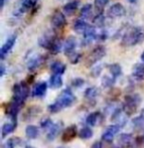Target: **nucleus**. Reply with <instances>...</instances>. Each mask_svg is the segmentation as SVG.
<instances>
[{
    "label": "nucleus",
    "instance_id": "36",
    "mask_svg": "<svg viewBox=\"0 0 144 148\" xmlns=\"http://www.w3.org/2000/svg\"><path fill=\"white\" fill-rule=\"evenodd\" d=\"M110 0H95L94 1V6L97 8L98 10L103 9L108 3H109Z\"/></svg>",
    "mask_w": 144,
    "mask_h": 148
},
{
    "label": "nucleus",
    "instance_id": "28",
    "mask_svg": "<svg viewBox=\"0 0 144 148\" xmlns=\"http://www.w3.org/2000/svg\"><path fill=\"white\" fill-rule=\"evenodd\" d=\"M108 68H109L111 77H113L115 80L122 75V68H121V66L119 64H112Z\"/></svg>",
    "mask_w": 144,
    "mask_h": 148
},
{
    "label": "nucleus",
    "instance_id": "9",
    "mask_svg": "<svg viewBox=\"0 0 144 148\" xmlns=\"http://www.w3.org/2000/svg\"><path fill=\"white\" fill-rule=\"evenodd\" d=\"M67 24V18L64 14L60 11H56L51 17V25L56 29H62L66 26Z\"/></svg>",
    "mask_w": 144,
    "mask_h": 148
},
{
    "label": "nucleus",
    "instance_id": "4",
    "mask_svg": "<svg viewBox=\"0 0 144 148\" xmlns=\"http://www.w3.org/2000/svg\"><path fill=\"white\" fill-rule=\"evenodd\" d=\"M12 92H13L12 100L23 106L24 102H25V100L28 97V93H29L28 85L25 82L17 83V84H15L13 86Z\"/></svg>",
    "mask_w": 144,
    "mask_h": 148
},
{
    "label": "nucleus",
    "instance_id": "2",
    "mask_svg": "<svg viewBox=\"0 0 144 148\" xmlns=\"http://www.w3.org/2000/svg\"><path fill=\"white\" fill-rule=\"evenodd\" d=\"M144 40V28L142 27H132L128 29L123 35L122 45L125 47H134Z\"/></svg>",
    "mask_w": 144,
    "mask_h": 148
},
{
    "label": "nucleus",
    "instance_id": "21",
    "mask_svg": "<svg viewBox=\"0 0 144 148\" xmlns=\"http://www.w3.org/2000/svg\"><path fill=\"white\" fill-rule=\"evenodd\" d=\"M99 89L97 87H90V88L86 89L84 96L88 101H96L97 97L99 96Z\"/></svg>",
    "mask_w": 144,
    "mask_h": 148
},
{
    "label": "nucleus",
    "instance_id": "24",
    "mask_svg": "<svg viewBox=\"0 0 144 148\" xmlns=\"http://www.w3.org/2000/svg\"><path fill=\"white\" fill-rule=\"evenodd\" d=\"M16 126H17V123H14V122L5 123L4 125H2V128H1L2 137H6L8 134L13 132V131L15 130Z\"/></svg>",
    "mask_w": 144,
    "mask_h": 148
},
{
    "label": "nucleus",
    "instance_id": "29",
    "mask_svg": "<svg viewBox=\"0 0 144 148\" xmlns=\"http://www.w3.org/2000/svg\"><path fill=\"white\" fill-rule=\"evenodd\" d=\"M78 136L83 140H88V139L92 138V136H93V131L89 127H84V128H82L79 131Z\"/></svg>",
    "mask_w": 144,
    "mask_h": 148
},
{
    "label": "nucleus",
    "instance_id": "33",
    "mask_svg": "<svg viewBox=\"0 0 144 148\" xmlns=\"http://www.w3.org/2000/svg\"><path fill=\"white\" fill-rule=\"evenodd\" d=\"M33 5H34V2L32 0H23L21 6L19 8V12L20 13H24V12L28 11V9H30Z\"/></svg>",
    "mask_w": 144,
    "mask_h": 148
},
{
    "label": "nucleus",
    "instance_id": "42",
    "mask_svg": "<svg viewBox=\"0 0 144 148\" xmlns=\"http://www.w3.org/2000/svg\"><path fill=\"white\" fill-rule=\"evenodd\" d=\"M91 148H103V144H102L101 141H96L91 146Z\"/></svg>",
    "mask_w": 144,
    "mask_h": 148
},
{
    "label": "nucleus",
    "instance_id": "31",
    "mask_svg": "<svg viewBox=\"0 0 144 148\" xmlns=\"http://www.w3.org/2000/svg\"><path fill=\"white\" fill-rule=\"evenodd\" d=\"M132 124L137 129H144V112L132 120Z\"/></svg>",
    "mask_w": 144,
    "mask_h": 148
},
{
    "label": "nucleus",
    "instance_id": "25",
    "mask_svg": "<svg viewBox=\"0 0 144 148\" xmlns=\"http://www.w3.org/2000/svg\"><path fill=\"white\" fill-rule=\"evenodd\" d=\"M39 134L38 128L34 125H27L25 127V136L28 139H35Z\"/></svg>",
    "mask_w": 144,
    "mask_h": 148
},
{
    "label": "nucleus",
    "instance_id": "12",
    "mask_svg": "<svg viewBox=\"0 0 144 148\" xmlns=\"http://www.w3.org/2000/svg\"><path fill=\"white\" fill-rule=\"evenodd\" d=\"M43 60H45V57L41 55H36V56H34V57H32L27 62V70L29 72L35 71L36 69H38L39 66L43 64Z\"/></svg>",
    "mask_w": 144,
    "mask_h": 148
},
{
    "label": "nucleus",
    "instance_id": "11",
    "mask_svg": "<svg viewBox=\"0 0 144 148\" xmlns=\"http://www.w3.org/2000/svg\"><path fill=\"white\" fill-rule=\"evenodd\" d=\"M56 40H57V38H56L55 36L47 33V34H45L43 36H41L40 38L38 39V45H40L41 47H43V49L51 51L53 43L56 42Z\"/></svg>",
    "mask_w": 144,
    "mask_h": 148
},
{
    "label": "nucleus",
    "instance_id": "30",
    "mask_svg": "<svg viewBox=\"0 0 144 148\" xmlns=\"http://www.w3.org/2000/svg\"><path fill=\"white\" fill-rule=\"evenodd\" d=\"M21 143V140L18 137H12V138H9L8 140H6L5 143L2 144L1 148H15L16 145L20 144Z\"/></svg>",
    "mask_w": 144,
    "mask_h": 148
},
{
    "label": "nucleus",
    "instance_id": "23",
    "mask_svg": "<svg viewBox=\"0 0 144 148\" xmlns=\"http://www.w3.org/2000/svg\"><path fill=\"white\" fill-rule=\"evenodd\" d=\"M79 6V0H73V1L67 3L64 6V12L68 15H73L77 11Z\"/></svg>",
    "mask_w": 144,
    "mask_h": 148
},
{
    "label": "nucleus",
    "instance_id": "10",
    "mask_svg": "<svg viewBox=\"0 0 144 148\" xmlns=\"http://www.w3.org/2000/svg\"><path fill=\"white\" fill-rule=\"evenodd\" d=\"M78 129H77L76 125H71L68 128H66L62 131V141L64 142H70L73 139H75L78 135Z\"/></svg>",
    "mask_w": 144,
    "mask_h": 148
},
{
    "label": "nucleus",
    "instance_id": "39",
    "mask_svg": "<svg viewBox=\"0 0 144 148\" xmlns=\"http://www.w3.org/2000/svg\"><path fill=\"white\" fill-rule=\"evenodd\" d=\"M84 83H85V81L83 80L82 78H76L72 81V85L74 87H76V88H80V87H82L83 85H84Z\"/></svg>",
    "mask_w": 144,
    "mask_h": 148
},
{
    "label": "nucleus",
    "instance_id": "40",
    "mask_svg": "<svg viewBox=\"0 0 144 148\" xmlns=\"http://www.w3.org/2000/svg\"><path fill=\"white\" fill-rule=\"evenodd\" d=\"M94 22L99 26L103 25L104 24V16L102 15V14H98V15H96V17L94 18Z\"/></svg>",
    "mask_w": 144,
    "mask_h": 148
},
{
    "label": "nucleus",
    "instance_id": "48",
    "mask_svg": "<svg viewBox=\"0 0 144 148\" xmlns=\"http://www.w3.org/2000/svg\"><path fill=\"white\" fill-rule=\"evenodd\" d=\"M32 1H33V2H34V3H35V2H36V1H37V0H32Z\"/></svg>",
    "mask_w": 144,
    "mask_h": 148
},
{
    "label": "nucleus",
    "instance_id": "41",
    "mask_svg": "<svg viewBox=\"0 0 144 148\" xmlns=\"http://www.w3.org/2000/svg\"><path fill=\"white\" fill-rule=\"evenodd\" d=\"M102 69H103V66H94L93 71H92V76L98 77L100 74H101Z\"/></svg>",
    "mask_w": 144,
    "mask_h": 148
},
{
    "label": "nucleus",
    "instance_id": "44",
    "mask_svg": "<svg viewBox=\"0 0 144 148\" xmlns=\"http://www.w3.org/2000/svg\"><path fill=\"white\" fill-rule=\"evenodd\" d=\"M4 2H5V0H0V8H3V6H4Z\"/></svg>",
    "mask_w": 144,
    "mask_h": 148
},
{
    "label": "nucleus",
    "instance_id": "3",
    "mask_svg": "<svg viewBox=\"0 0 144 148\" xmlns=\"http://www.w3.org/2000/svg\"><path fill=\"white\" fill-rule=\"evenodd\" d=\"M141 102V97L138 94H130L125 96L124 104H123V112L126 116H131L137 111L139 104Z\"/></svg>",
    "mask_w": 144,
    "mask_h": 148
},
{
    "label": "nucleus",
    "instance_id": "37",
    "mask_svg": "<svg viewBox=\"0 0 144 148\" xmlns=\"http://www.w3.org/2000/svg\"><path fill=\"white\" fill-rule=\"evenodd\" d=\"M53 125V123L51 118H45L43 120H41V122H40V126L43 129H49Z\"/></svg>",
    "mask_w": 144,
    "mask_h": 148
},
{
    "label": "nucleus",
    "instance_id": "17",
    "mask_svg": "<svg viewBox=\"0 0 144 148\" xmlns=\"http://www.w3.org/2000/svg\"><path fill=\"white\" fill-rule=\"evenodd\" d=\"M62 128V122H58L55 123L51 128L49 129L47 131V138L49 139V141H53L56 139V137L60 134V130Z\"/></svg>",
    "mask_w": 144,
    "mask_h": 148
},
{
    "label": "nucleus",
    "instance_id": "5",
    "mask_svg": "<svg viewBox=\"0 0 144 148\" xmlns=\"http://www.w3.org/2000/svg\"><path fill=\"white\" fill-rule=\"evenodd\" d=\"M105 56H106V49L103 45H98L88 56L87 64L88 66H93V64H97L99 60H101Z\"/></svg>",
    "mask_w": 144,
    "mask_h": 148
},
{
    "label": "nucleus",
    "instance_id": "26",
    "mask_svg": "<svg viewBox=\"0 0 144 148\" xmlns=\"http://www.w3.org/2000/svg\"><path fill=\"white\" fill-rule=\"evenodd\" d=\"M100 117H101V113H100V112H94V113H91L87 116L86 123L89 125V126H96Z\"/></svg>",
    "mask_w": 144,
    "mask_h": 148
},
{
    "label": "nucleus",
    "instance_id": "47",
    "mask_svg": "<svg viewBox=\"0 0 144 148\" xmlns=\"http://www.w3.org/2000/svg\"><path fill=\"white\" fill-rule=\"evenodd\" d=\"M25 148H34V147L30 146V145H27V146H25Z\"/></svg>",
    "mask_w": 144,
    "mask_h": 148
},
{
    "label": "nucleus",
    "instance_id": "15",
    "mask_svg": "<svg viewBox=\"0 0 144 148\" xmlns=\"http://www.w3.org/2000/svg\"><path fill=\"white\" fill-rule=\"evenodd\" d=\"M98 37L97 34V30H96L95 27L93 26H90L88 29L84 32V38H83L82 45H90L94 39H96Z\"/></svg>",
    "mask_w": 144,
    "mask_h": 148
},
{
    "label": "nucleus",
    "instance_id": "14",
    "mask_svg": "<svg viewBox=\"0 0 144 148\" xmlns=\"http://www.w3.org/2000/svg\"><path fill=\"white\" fill-rule=\"evenodd\" d=\"M47 90V83L39 82L33 87L32 90V97L34 98H43L45 95Z\"/></svg>",
    "mask_w": 144,
    "mask_h": 148
},
{
    "label": "nucleus",
    "instance_id": "46",
    "mask_svg": "<svg viewBox=\"0 0 144 148\" xmlns=\"http://www.w3.org/2000/svg\"><path fill=\"white\" fill-rule=\"evenodd\" d=\"M128 2H130V3H135V2L137 1V0H127Z\"/></svg>",
    "mask_w": 144,
    "mask_h": 148
},
{
    "label": "nucleus",
    "instance_id": "49",
    "mask_svg": "<svg viewBox=\"0 0 144 148\" xmlns=\"http://www.w3.org/2000/svg\"><path fill=\"white\" fill-rule=\"evenodd\" d=\"M58 148H64V147H58Z\"/></svg>",
    "mask_w": 144,
    "mask_h": 148
},
{
    "label": "nucleus",
    "instance_id": "16",
    "mask_svg": "<svg viewBox=\"0 0 144 148\" xmlns=\"http://www.w3.org/2000/svg\"><path fill=\"white\" fill-rule=\"evenodd\" d=\"M133 136L130 133H122L118 137V144L120 148H127L132 144Z\"/></svg>",
    "mask_w": 144,
    "mask_h": 148
},
{
    "label": "nucleus",
    "instance_id": "19",
    "mask_svg": "<svg viewBox=\"0 0 144 148\" xmlns=\"http://www.w3.org/2000/svg\"><path fill=\"white\" fill-rule=\"evenodd\" d=\"M132 77L137 81H144V64H136L132 68Z\"/></svg>",
    "mask_w": 144,
    "mask_h": 148
},
{
    "label": "nucleus",
    "instance_id": "13",
    "mask_svg": "<svg viewBox=\"0 0 144 148\" xmlns=\"http://www.w3.org/2000/svg\"><path fill=\"white\" fill-rule=\"evenodd\" d=\"M77 47V40L74 36H70L67 38L66 42L64 45V53L66 56L70 57L73 53H75V49Z\"/></svg>",
    "mask_w": 144,
    "mask_h": 148
},
{
    "label": "nucleus",
    "instance_id": "8",
    "mask_svg": "<svg viewBox=\"0 0 144 148\" xmlns=\"http://www.w3.org/2000/svg\"><path fill=\"white\" fill-rule=\"evenodd\" d=\"M15 41H16V34H13L8 37L7 40L5 41V43L1 47V49H0V58H1L2 60L7 57V55L13 49L14 45H15Z\"/></svg>",
    "mask_w": 144,
    "mask_h": 148
},
{
    "label": "nucleus",
    "instance_id": "32",
    "mask_svg": "<svg viewBox=\"0 0 144 148\" xmlns=\"http://www.w3.org/2000/svg\"><path fill=\"white\" fill-rule=\"evenodd\" d=\"M115 79L113 77H109V76H104L102 78V85H103L104 88H112L115 84Z\"/></svg>",
    "mask_w": 144,
    "mask_h": 148
},
{
    "label": "nucleus",
    "instance_id": "22",
    "mask_svg": "<svg viewBox=\"0 0 144 148\" xmlns=\"http://www.w3.org/2000/svg\"><path fill=\"white\" fill-rule=\"evenodd\" d=\"M66 69H67L66 64L62 62H58V60L53 62L51 66V70L53 73V75H60V76H62L64 73V71H66Z\"/></svg>",
    "mask_w": 144,
    "mask_h": 148
},
{
    "label": "nucleus",
    "instance_id": "43",
    "mask_svg": "<svg viewBox=\"0 0 144 148\" xmlns=\"http://www.w3.org/2000/svg\"><path fill=\"white\" fill-rule=\"evenodd\" d=\"M5 72H6V68L3 64H1L0 66V77H3L5 75Z\"/></svg>",
    "mask_w": 144,
    "mask_h": 148
},
{
    "label": "nucleus",
    "instance_id": "1",
    "mask_svg": "<svg viewBox=\"0 0 144 148\" xmlns=\"http://www.w3.org/2000/svg\"><path fill=\"white\" fill-rule=\"evenodd\" d=\"M76 101V96L74 95L71 89H64L60 95L58 96L55 103L49 106V111L51 113H58L62 110L69 108Z\"/></svg>",
    "mask_w": 144,
    "mask_h": 148
},
{
    "label": "nucleus",
    "instance_id": "7",
    "mask_svg": "<svg viewBox=\"0 0 144 148\" xmlns=\"http://www.w3.org/2000/svg\"><path fill=\"white\" fill-rule=\"evenodd\" d=\"M107 14L110 18H120L126 14V9L121 3H114L109 7Z\"/></svg>",
    "mask_w": 144,
    "mask_h": 148
},
{
    "label": "nucleus",
    "instance_id": "6",
    "mask_svg": "<svg viewBox=\"0 0 144 148\" xmlns=\"http://www.w3.org/2000/svg\"><path fill=\"white\" fill-rule=\"evenodd\" d=\"M21 107L22 105H20L19 103L13 101V100L10 103H8L7 105H5V108H4L5 109V114L11 119V122H17V115L19 113V110Z\"/></svg>",
    "mask_w": 144,
    "mask_h": 148
},
{
    "label": "nucleus",
    "instance_id": "38",
    "mask_svg": "<svg viewBox=\"0 0 144 148\" xmlns=\"http://www.w3.org/2000/svg\"><path fill=\"white\" fill-rule=\"evenodd\" d=\"M81 58H82L81 53H73L72 56H70V57H69V59H70L71 64H78V62H80Z\"/></svg>",
    "mask_w": 144,
    "mask_h": 148
},
{
    "label": "nucleus",
    "instance_id": "27",
    "mask_svg": "<svg viewBox=\"0 0 144 148\" xmlns=\"http://www.w3.org/2000/svg\"><path fill=\"white\" fill-rule=\"evenodd\" d=\"M49 86L53 89H58L62 86V79L60 75H53L49 79Z\"/></svg>",
    "mask_w": 144,
    "mask_h": 148
},
{
    "label": "nucleus",
    "instance_id": "50",
    "mask_svg": "<svg viewBox=\"0 0 144 148\" xmlns=\"http://www.w3.org/2000/svg\"><path fill=\"white\" fill-rule=\"evenodd\" d=\"M143 141H144V135H143Z\"/></svg>",
    "mask_w": 144,
    "mask_h": 148
},
{
    "label": "nucleus",
    "instance_id": "34",
    "mask_svg": "<svg viewBox=\"0 0 144 148\" xmlns=\"http://www.w3.org/2000/svg\"><path fill=\"white\" fill-rule=\"evenodd\" d=\"M91 12H92V4L88 3V4H86V5L83 6V8L81 9V12H80L81 17L82 18L89 17L90 14H91Z\"/></svg>",
    "mask_w": 144,
    "mask_h": 148
},
{
    "label": "nucleus",
    "instance_id": "35",
    "mask_svg": "<svg viewBox=\"0 0 144 148\" xmlns=\"http://www.w3.org/2000/svg\"><path fill=\"white\" fill-rule=\"evenodd\" d=\"M114 137H115V135L106 130H105V132L103 133V135H102V139H103L105 142H108V143H111L112 141L114 140Z\"/></svg>",
    "mask_w": 144,
    "mask_h": 148
},
{
    "label": "nucleus",
    "instance_id": "20",
    "mask_svg": "<svg viewBox=\"0 0 144 148\" xmlns=\"http://www.w3.org/2000/svg\"><path fill=\"white\" fill-rule=\"evenodd\" d=\"M91 25H89V24L87 23L85 20L83 19H77L76 21L74 22V25H73V28H74V30L76 31V32L78 33H83L84 34V32L86 31L88 28L90 27Z\"/></svg>",
    "mask_w": 144,
    "mask_h": 148
},
{
    "label": "nucleus",
    "instance_id": "18",
    "mask_svg": "<svg viewBox=\"0 0 144 148\" xmlns=\"http://www.w3.org/2000/svg\"><path fill=\"white\" fill-rule=\"evenodd\" d=\"M41 112V108L39 106H30L26 112L23 114V121H30L34 119Z\"/></svg>",
    "mask_w": 144,
    "mask_h": 148
},
{
    "label": "nucleus",
    "instance_id": "45",
    "mask_svg": "<svg viewBox=\"0 0 144 148\" xmlns=\"http://www.w3.org/2000/svg\"><path fill=\"white\" fill-rule=\"evenodd\" d=\"M141 60H142V62H144V51H143V53H142V55H141Z\"/></svg>",
    "mask_w": 144,
    "mask_h": 148
}]
</instances>
